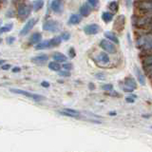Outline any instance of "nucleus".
<instances>
[{"label":"nucleus","instance_id":"obj_1","mask_svg":"<svg viewBox=\"0 0 152 152\" xmlns=\"http://www.w3.org/2000/svg\"><path fill=\"white\" fill-rule=\"evenodd\" d=\"M137 46L145 50H152V33H146L137 40Z\"/></svg>","mask_w":152,"mask_h":152},{"label":"nucleus","instance_id":"obj_2","mask_svg":"<svg viewBox=\"0 0 152 152\" xmlns=\"http://www.w3.org/2000/svg\"><path fill=\"white\" fill-rule=\"evenodd\" d=\"M31 12V6L27 3H20L17 8V16L20 20L24 21L30 16Z\"/></svg>","mask_w":152,"mask_h":152},{"label":"nucleus","instance_id":"obj_3","mask_svg":"<svg viewBox=\"0 0 152 152\" xmlns=\"http://www.w3.org/2000/svg\"><path fill=\"white\" fill-rule=\"evenodd\" d=\"M12 93H16V94H21V95H24V96H26L28 98H31L32 99L33 101H36V102H40V101H43V100H45V97L42 96L40 94H36V93H32V92H28V91H26V90H23V89H19V88H11L10 89Z\"/></svg>","mask_w":152,"mask_h":152},{"label":"nucleus","instance_id":"obj_4","mask_svg":"<svg viewBox=\"0 0 152 152\" xmlns=\"http://www.w3.org/2000/svg\"><path fill=\"white\" fill-rule=\"evenodd\" d=\"M100 47H101L104 51L108 52V53H116L117 52V48L114 45V43L108 41L107 39H103L100 42Z\"/></svg>","mask_w":152,"mask_h":152},{"label":"nucleus","instance_id":"obj_5","mask_svg":"<svg viewBox=\"0 0 152 152\" xmlns=\"http://www.w3.org/2000/svg\"><path fill=\"white\" fill-rule=\"evenodd\" d=\"M126 25V17L125 15H119L116 17V19L114 20L113 23V30L117 32H122L123 30L125 28Z\"/></svg>","mask_w":152,"mask_h":152},{"label":"nucleus","instance_id":"obj_6","mask_svg":"<svg viewBox=\"0 0 152 152\" xmlns=\"http://www.w3.org/2000/svg\"><path fill=\"white\" fill-rule=\"evenodd\" d=\"M42 28L46 31H52L55 32L59 30V23L55 20H47L44 22Z\"/></svg>","mask_w":152,"mask_h":152},{"label":"nucleus","instance_id":"obj_7","mask_svg":"<svg viewBox=\"0 0 152 152\" xmlns=\"http://www.w3.org/2000/svg\"><path fill=\"white\" fill-rule=\"evenodd\" d=\"M36 22H37L36 18H30V20L25 24V26L23 27V28L20 31V32H19V35H21V36L27 35L28 33L32 30V28L35 26Z\"/></svg>","mask_w":152,"mask_h":152},{"label":"nucleus","instance_id":"obj_8","mask_svg":"<svg viewBox=\"0 0 152 152\" xmlns=\"http://www.w3.org/2000/svg\"><path fill=\"white\" fill-rule=\"evenodd\" d=\"M137 88V85H136V81L134 78L132 77H126L124 81V89H125V91H127V92H132L133 90L136 89Z\"/></svg>","mask_w":152,"mask_h":152},{"label":"nucleus","instance_id":"obj_9","mask_svg":"<svg viewBox=\"0 0 152 152\" xmlns=\"http://www.w3.org/2000/svg\"><path fill=\"white\" fill-rule=\"evenodd\" d=\"M137 8L144 12H152V1L150 0H142L137 4Z\"/></svg>","mask_w":152,"mask_h":152},{"label":"nucleus","instance_id":"obj_10","mask_svg":"<svg viewBox=\"0 0 152 152\" xmlns=\"http://www.w3.org/2000/svg\"><path fill=\"white\" fill-rule=\"evenodd\" d=\"M84 31L88 35H94L100 31V27L97 24H89V25H87L84 28Z\"/></svg>","mask_w":152,"mask_h":152},{"label":"nucleus","instance_id":"obj_11","mask_svg":"<svg viewBox=\"0 0 152 152\" xmlns=\"http://www.w3.org/2000/svg\"><path fill=\"white\" fill-rule=\"evenodd\" d=\"M59 114L63 116H66V117H72V118H77L80 116V112L75 110V109L72 108H64L63 110L58 111Z\"/></svg>","mask_w":152,"mask_h":152},{"label":"nucleus","instance_id":"obj_12","mask_svg":"<svg viewBox=\"0 0 152 152\" xmlns=\"http://www.w3.org/2000/svg\"><path fill=\"white\" fill-rule=\"evenodd\" d=\"M50 8L52 10V12H54L56 13H60L63 12L64 4L63 0H53L50 4Z\"/></svg>","mask_w":152,"mask_h":152},{"label":"nucleus","instance_id":"obj_13","mask_svg":"<svg viewBox=\"0 0 152 152\" xmlns=\"http://www.w3.org/2000/svg\"><path fill=\"white\" fill-rule=\"evenodd\" d=\"M49 60V56L47 54H39L37 56H34L31 58V62L33 64H37V65H43L45 64L46 62Z\"/></svg>","mask_w":152,"mask_h":152},{"label":"nucleus","instance_id":"obj_14","mask_svg":"<svg viewBox=\"0 0 152 152\" xmlns=\"http://www.w3.org/2000/svg\"><path fill=\"white\" fill-rule=\"evenodd\" d=\"M96 60L99 62V63L104 64V65L108 64V63H109V61H110L108 54H107V51H104V52H100V53H99V54L97 55V57H96Z\"/></svg>","mask_w":152,"mask_h":152},{"label":"nucleus","instance_id":"obj_15","mask_svg":"<svg viewBox=\"0 0 152 152\" xmlns=\"http://www.w3.org/2000/svg\"><path fill=\"white\" fill-rule=\"evenodd\" d=\"M90 12H91V9L88 4H83L82 6L80 7V14L84 17H87L89 15Z\"/></svg>","mask_w":152,"mask_h":152},{"label":"nucleus","instance_id":"obj_16","mask_svg":"<svg viewBox=\"0 0 152 152\" xmlns=\"http://www.w3.org/2000/svg\"><path fill=\"white\" fill-rule=\"evenodd\" d=\"M82 20V15L81 14H71L69 19V25H77Z\"/></svg>","mask_w":152,"mask_h":152},{"label":"nucleus","instance_id":"obj_17","mask_svg":"<svg viewBox=\"0 0 152 152\" xmlns=\"http://www.w3.org/2000/svg\"><path fill=\"white\" fill-rule=\"evenodd\" d=\"M51 47V43H50V40H46L44 42H40L36 44V47H35V50H45V49H49V48Z\"/></svg>","mask_w":152,"mask_h":152},{"label":"nucleus","instance_id":"obj_18","mask_svg":"<svg viewBox=\"0 0 152 152\" xmlns=\"http://www.w3.org/2000/svg\"><path fill=\"white\" fill-rule=\"evenodd\" d=\"M104 37L107 38V39L108 40H110L111 42H113L114 44H119V39H118V37L114 34V33L112 31H106L104 32Z\"/></svg>","mask_w":152,"mask_h":152},{"label":"nucleus","instance_id":"obj_19","mask_svg":"<svg viewBox=\"0 0 152 152\" xmlns=\"http://www.w3.org/2000/svg\"><path fill=\"white\" fill-rule=\"evenodd\" d=\"M135 74H136V77L138 79V81H139V83L141 85H145V75L142 73V71L137 68V66H135Z\"/></svg>","mask_w":152,"mask_h":152},{"label":"nucleus","instance_id":"obj_20","mask_svg":"<svg viewBox=\"0 0 152 152\" xmlns=\"http://www.w3.org/2000/svg\"><path fill=\"white\" fill-rule=\"evenodd\" d=\"M52 58H53L54 61H57V62H66L68 60V57L65 54L61 53V52H54L53 55H52Z\"/></svg>","mask_w":152,"mask_h":152},{"label":"nucleus","instance_id":"obj_21","mask_svg":"<svg viewBox=\"0 0 152 152\" xmlns=\"http://www.w3.org/2000/svg\"><path fill=\"white\" fill-rule=\"evenodd\" d=\"M42 40V34L39 32H35L31 36V39H30V43L31 44H38L40 43Z\"/></svg>","mask_w":152,"mask_h":152},{"label":"nucleus","instance_id":"obj_22","mask_svg":"<svg viewBox=\"0 0 152 152\" xmlns=\"http://www.w3.org/2000/svg\"><path fill=\"white\" fill-rule=\"evenodd\" d=\"M44 6V0H34L32 3V9L34 12L40 11Z\"/></svg>","mask_w":152,"mask_h":152},{"label":"nucleus","instance_id":"obj_23","mask_svg":"<svg viewBox=\"0 0 152 152\" xmlns=\"http://www.w3.org/2000/svg\"><path fill=\"white\" fill-rule=\"evenodd\" d=\"M102 19L104 22L109 23L110 21H112V19H113V13L109 12H104L102 13Z\"/></svg>","mask_w":152,"mask_h":152},{"label":"nucleus","instance_id":"obj_24","mask_svg":"<svg viewBox=\"0 0 152 152\" xmlns=\"http://www.w3.org/2000/svg\"><path fill=\"white\" fill-rule=\"evenodd\" d=\"M49 69H51V70H53V71H57V72H58V71L61 69V65L57 61L50 62V63H49Z\"/></svg>","mask_w":152,"mask_h":152},{"label":"nucleus","instance_id":"obj_25","mask_svg":"<svg viewBox=\"0 0 152 152\" xmlns=\"http://www.w3.org/2000/svg\"><path fill=\"white\" fill-rule=\"evenodd\" d=\"M108 9L110 10V11L113 12V13H115V12H117V11H118V9H119V5H118V2L117 1H111V2H109V4H108Z\"/></svg>","mask_w":152,"mask_h":152},{"label":"nucleus","instance_id":"obj_26","mask_svg":"<svg viewBox=\"0 0 152 152\" xmlns=\"http://www.w3.org/2000/svg\"><path fill=\"white\" fill-rule=\"evenodd\" d=\"M62 37L61 36H55L53 37L52 39H50V43H51V47H56V46H59L62 42Z\"/></svg>","mask_w":152,"mask_h":152},{"label":"nucleus","instance_id":"obj_27","mask_svg":"<svg viewBox=\"0 0 152 152\" xmlns=\"http://www.w3.org/2000/svg\"><path fill=\"white\" fill-rule=\"evenodd\" d=\"M12 27H13L12 23H9V24H7L6 26L1 27V30H0V32H1V33H4V32L11 31H12Z\"/></svg>","mask_w":152,"mask_h":152},{"label":"nucleus","instance_id":"obj_28","mask_svg":"<svg viewBox=\"0 0 152 152\" xmlns=\"http://www.w3.org/2000/svg\"><path fill=\"white\" fill-rule=\"evenodd\" d=\"M58 75L59 76H62V77H69L70 76V72H69V70H59L58 71Z\"/></svg>","mask_w":152,"mask_h":152},{"label":"nucleus","instance_id":"obj_29","mask_svg":"<svg viewBox=\"0 0 152 152\" xmlns=\"http://www.w3.org/2000/svg\"><path fill=\"white\" fill-rule=\"evenodd\" d=\"M142 64H144V66H149V65H152V54L151 55H148L146 57V58L144 60V62H142Z\"/></svg>","mask_w":152,"mask_h":152},{"label":"nucleus","instance_id":"obj_30","mask_svg":"<svg viewBox=\"0 0 152 152\" xmlns=\"http://www.w3.org/2000/svg\"><path fill=\"white\" fill-rule=\"evenodd\" d=\"M101 88L103 90H107V91H111V90L113 89V86L111 84H106V85H103Z\"/></svg>","mask_w":152,"mask_h":152},{"label":"nucleus","instance_id":"obj_31","mask_svg":"<svg viewBox=\"0 0 152 152\" xmlns=\"http://www.w3.org/2000/svg\"><path fill=\"white\" fill-rule=\"evenodd\" d=\"M61 37H62V39H63L64 41H68V40H69V38H70V33L68 32V31H64V32H62Z\"/></svg>","mask_w":152,"mask_h":152},{"label":"nucleus","instance_id":"obj_32","mask_svg":"<svg viewBox=\"0 0 152 152\" xmlns=\"http://www.w3.org/2000/svg\"><path fill=\"white\" fill-rule=\"evenodd\" d=\"M63 68L65 69H66V70H71L73 69V65L71 64V63H65L64 65H63Z\"/></svg>","mask_w":152,"mask_h":152},{"label":"nucleus","instance_id":"obj_33","mask_svg":"<svg viewBox=\"0 0 152 152\" xmlns=\"http://www.w3.org/2000/svg\"><path fill=\"white\" fill-rule=\"evenodd\" d=\"M14 41H15V37H14V36H9L6 39L7 44H9V45H12Z\"/></svg>","mask_w":152,"mask_h":152},{"label":"nucleus","instance_id":"obj_34","mask_svg":"<svg viewBox=\"0 0 152 152\" xmlns=\"http://www.w3.org/2000/svg\"><path fill=\"white\" fill-rule=\"evenodd\" d=\"M69 57L70 58H74L75 57V50L73 49V48H70L69 50Z\"/></svg>","mask_w":152,"mask_h":152},{"label":"nucleus","instance_id":"obj_35","mask_svg":"<svg viewBox=\"0 0 152 152\" xmlns=\"http://www.w3.org/2000/svg\"><path fill=\"white\" fill-rule=\"evenodd\" d=\"M88 1L90 4V6H92V7H96L99 3V0H88Z\"/></svg>","mask_w":152,"mask_h":152},{"label":"nucleus","instance_id":"obj_36","mask_svg":"<svg viewBox=\"0 0 152 152\" xmlns=\"http://www.w3.org/2000/svg\"><path fill=\"white\" fill-rule=\"evenodd\" d=\"M126 5L127 9H130L132 6V0H126Z\"/></svg>","mask_w":152,"mask_h":152},{"label":"nucleus","instance_id":"obj_37","mask_svg":"<svg viewBox=\"0 0 152 152\" xmlns=\"http://www.w3.org/2000/svg\"><path fill=\"white\" fill-rule=\"evenodd\" d=\"M1 69H2L3 70H8V69H11V65H9V64H8V65H7V64H6V65H2V66H1Z\"/></svg>","mask_w":152,"mask_h":152},{"label":"nucleus","instance_id":"obj_38","mask_svg":"<svg viewBox=\"0 0 152 152\" xmlns=\"http://www.w3.org/2000/svg\"><path fill=\"white\" fill-rule=\"evenodd\" d=\"M41 85H42L43 88H49L50 87V83L47 82V81H43V82L41 83Z\"/></svg>","mask_w":152,"mask_h":152},{"label":"nucleus","instance_id":"obj_39","mask_svg":"<svg viewBox=\"0 0 152 152\" xmlns=\"http://www.w3.org/2000/svg\"><path fill=\"white\" fill-rule=\"evenodd\" d=\"M96 78L100 79V80H104V75L103 73H98V74H96Z\"/></svg>","mask_w":152,"mask_h":152},{"label":"nucleus","instance_id":"obj_40","mask_svg":"<svg viewBox=\"0 0 152 152\" xmlns=\"http://www.w3.org/2000/svg\"><path fill=\"white\" fill-rule=\"evenodd\" d=\"M20 71V68H18V66H15V68L12 69V72H19Z\"/></svg>","mask_w":152,"mask_h":152},{"label":"nucleus","instance_id":"obj_41","mask_svg":"<svg viewBox=\"0 0 152 152\" xmlns=\"http://www.w3.org/2000/svg\"><path fill=\"white\" fill-rule=\"evenodd\" d=\"M126 102H129V103H133V102H134V100H133V98H130V97H127V98H126Z\"/></svg>","mask_w":152,"mask_h":152},{"label":"nucleus","instance_id":"obj_42","mask_svg":"<svg viewBox=\"0 0 152 152\" xmlns=\"http://www.w3.org/2000/svg\"><path fill=\"white\" fill-rule=\"evenodd\" d=\"M89 88H91V89H93L94 88V86H93V84L91 83V84H89Z\"/></svg>","mask_w":152,"mask_h":152}]
</instances>
